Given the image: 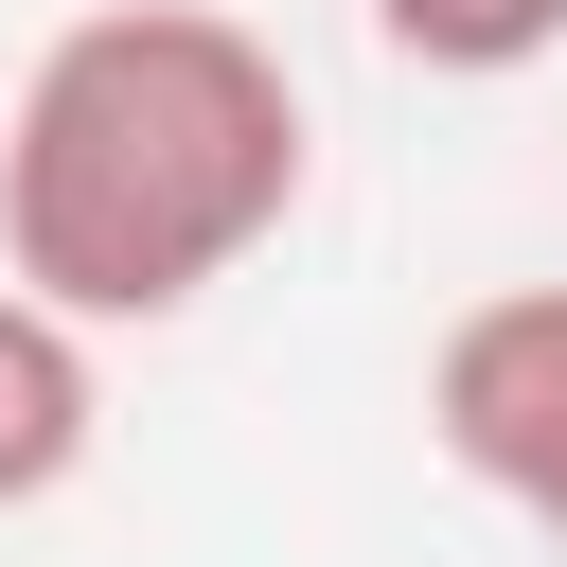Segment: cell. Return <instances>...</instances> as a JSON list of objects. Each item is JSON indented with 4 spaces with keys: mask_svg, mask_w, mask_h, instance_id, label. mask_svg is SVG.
<instances>
[{
    "mask_svg": "<svg viewBox=\"0 0 567 567\" xmlns=\"http://www.w3.org/2000/svg\"><path fill=\"white\" fill-rule=\"evenodd\" d=\"M301 177L319 124L284 35H248L230 0H89L35 35L0 106V284H35L89 337L195 319L301 213Z\"/></svg>",
    "mask_w": 567,
    "mask_h": 567,
    "instance_id": "6da1fadb",
    "label": "cell"
},
{
    "mask_svg": "<svg viewBox=\"0 0 567 567\" xmlns=\"http://www.w3.org/2000/svg\"><path fill=\"white\" fill-rule=\"evenodd\" d=\"M425 443H443L496 514H532V532L567 549V284H496V301L443 319V354H425Z\"/></svg>",
    "mask_w": 567,
    "mask_h": 567,
    "instance_id": "7a4b0ae2",
    "label": "cell"
},
{
    "mask_svg": "<svg viewBox=\"0 0 567 567\" xmlns=\"http://www.w3.org/2000/svg\"><path fill=\"white\" fill-rule=\"evenodd\" d=\"M106 443V372H89V319H53L35 284H0V514L71 496Z\"/></svg>",
    "mask_w": 567,
    "mask_h": 567,
    "instance_id": "3957f363",
    "label": "cell"
},
{
    "mask_svg": "<svg viewBox=\"0 0 567 567\" xmlns=\"http://www.w3.org/2000/svg\"><path fill=\"white\" fill-rule=\"evenodd\" d=\"M372 35L408 71H443V89H496V71L567 53V0H372Z\"/></svg>",
    "mask_w": 567,
    "mask_h": 567,
    "instance_id": "277c9868",
    "label": "cell"
}]
</instances>
